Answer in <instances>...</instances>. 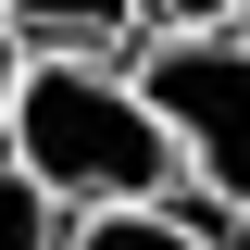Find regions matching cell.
Instances as JSON below:
<instances>
[{
  "mask_svg": "<svg viewBox=\"0 0 250 250\" xmlns=\"http://www.w3.org/2000/svg\"><path fill=\"white\" fill-rule=\"evenodd\" d=\"M62 250H213V238H188L163 200H100V213H75Z\"/></svg>",
  "mask_w": 250,
  "mask_h": 250,
  "instance_id": "4",
  "label": "cell"
},
{
  "mask_svg": "<svg viewBox=\"0 0 250 250\" xmlns=\"http://www.w3.org/2000/svg\"><path fill=\"white\" fill-rule=\"evenodd\" d=\"M163 38H188V25H238V0H138Z\"/></svg>",
  "mask_w": 250,
  "mask_h": 250,
  "instance_id": "6",
  "label": "cell"
},
{
  "mask_svg": "<svg viewBox=\"0 0 250 250\" xmlns=\"http://www.w3.org/2000/svg\"><path fill=\"white\" fill-rule=\"evenodd\" d=\"M0 250H62V200L0 150Z\"/></svg>",
  "mask_w": 250,
  "mask_h": 250,
  "instance_id": "5",
  "label": "cell"
},
{
  "mask_svg": "<svg viewBox=\"0 0 250 250\" xmlns=\"http://www.w3.org/2000/svg\"><path fill=\"white\" fill-rule=\"evenodd\" d=\"M238 38H250V0H238Z\"/></svg>",
  "mask_w": 250,
  "mask_h": 250,
  "instance_id": "8",
  "label": "cell"
},
{
  "mask_svg": "<svg viewBox=\"0 0 250 250\" xmlns=\"http://www.w3.org/2000/svg\"><path fill=\"white\" fill-rule=\"evenodd\" d=\"M0 25L25 38V50H113L138 25V0H0Z\"/></svg>",
  "mask_w": 250,
  "mask_h": 250,
  "instance_id": "3",
  "label": "cell"
},
{
  "mask_svg": "<svg viewBox=\"0 0 250 250\" xmlns=\"http://www.w3.org/2000/svg\"><path fill=\"white\" fill-rule=\"evenodd\" d=\"M138 88L163 100L188 175L250 213V38L238 25H188V38H163V50L138 62Z\"/></svg>",
  "mask_w": 250,
  "mask_h": 250,
  "instance_id": "2",
  "label": "cell"
},
{
  "mask_svg": "<svg viewBox=\"0 0 250 250\" xmlns=\"http://www.w3.org/2000/svg\"><path fill=\"white\" fill-rule=\"evenodd\" d=\"M0 150L50 188L62 213H100V200H163L188 175L175 125L138 75H100V50H25V88H13V138Z\"/></svg>",
  "mask_w": 250,
  "mask_h": 250,
  "instance_id": "1",
  "label": "cell"
},
{
  "mask_svg": "<svg viewBox=\"0 0 250 250\" xmlns=\"http://www.w3.org/2000/svg\"><path fill=\"white\" fill-rule=\"evenodd\" d=\"M13 88H25V38L0 25V138H13Z\"/></svg>",
  "mask_w": 250,
  "mask_h": 250,
  "instance_id": "7",
  "label": "cell"
}]
</instances>
